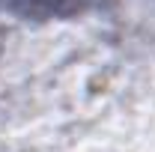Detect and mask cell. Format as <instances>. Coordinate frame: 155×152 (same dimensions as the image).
Returning <instances> with one entry per match:
<instances>
[{"label": "cell", "mask_w": 155, "mask_h": 152, "mask_svg": "<svg viewBox=\"0 0 155 152\" xmlns=\"http://www.w3.org/2000/svg\"><path fill=\"white\" fill-rule=\"evenodd\" d=\"M9 6H15L21 12H33V15H60V12H69L78 9L84 0H6Z\"/></svg>", "instance_id": "6da1fadb"}]
</instances>
